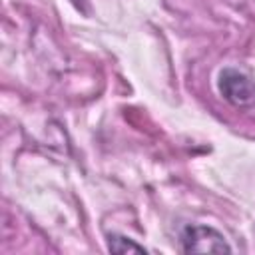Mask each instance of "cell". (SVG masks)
Returning <instances> with one entry per match:
<instances>
[{
	"label": "cell",
	"instance_id": "1",
	"mask_svg": "<svg viewBox=\"0 0 255 255\" xmlns=\"http://www.w3.org/2000/svg\"><path fill=\"white\" fill-rule=\"evenodd\" d=\"M183 253H231V245L225 241L223 233L209 225H187L181 231Z\"/></svg>",
	"mask_w": 255,
	"mask_h": 255
},
{
	"label": "cell",
	"instance_id": "2",
	"mask_svg": "<svg viewBox=\"0 0 255 255\" xmlns=\"http://www.w3.org/2000/svg\"><path fill=\"white\" fill-rule=\"evenodd\" d=\"M217 88L221 96L237 108H247L255 104V80H251L237 68H223L219 72Z\"/></svg>",
	"mask_w": 255,
	"mask_h": 255
},
{
	"label": "cell",
	"instance_id": "3",
	"mask_svg": "<svg viewBox=\"0 0 255 255\" xmlns=\"http://www.w3.org/2000/svg\"><path fill=\"white\" fill-rule=\"evenodd\" d=\"M108 249H110L112 253H145V251H147L143 245L135 243V241L129 239V237L118 235V233L108 235Z\"/></svg>",
	"mask_w": 255,
	"mask_h": 255
}]
</instances>
